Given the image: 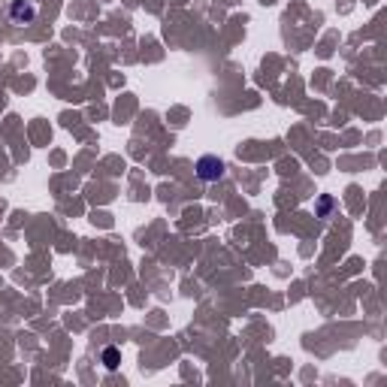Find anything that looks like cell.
Segmentation results:
<instances>
[{
	"instance_id": "6da1fadb",
	"label": "cell",
	"mask_w": 387,
	"mask_h": 387,
	"mask_svg": "<svg viewBox=\"0 0 387 387\" xmlns=\"http://www.w3.org/2000/svg\"><path fill=\"white\" fill-rule=\"evenodd\" d=\"M197 176L203 181H218L224 179V161L215 155H203L200 161H197Z\"/></svg>"
},
{
	"instance_id": "7a4b0ae2",
	"label": "cell",
	"mask_w": 387,
	"mask_h": 387,
	"mask_svg": "<svg viewBox=\"0 0 387 387\" xmlns=\"http://www.w3.org/2000/svg\"><path fill=\"white\" fill-rule=\"evenodd\" d=\"M10 19H12V25H30L36 19V6L30 0H12Z\"/></svg>"
},
{
	"instance_id": "3957f363",
	"label": "cell",
	"mask_w": 387,
	"mask_h": 387,
	"mask_svg": "<svg viewBox=\"0 0 387 387\" xmlns=\"http://www.w3.org/2000/svg\"><path fill=\"white\" fill-rule=\"evenodd\" d=\"M118 363H121L118 348H106V351H103V366L106 369H118Z\"/></svg>"
},
{
	"instance_id": "277c9868",
	"label": "cell",
	"mask_w": 387,
	"mask_h": 387,
	"mask_svg": "<svg viewBox=\"0 0 387 387\" xmlns=\"http://www.w3.org/2000/svg\"><path fill=\"white\" fill-rule=\"evenodd\" d=\"M330 209H333V197H321V200H318V215L327 218Z\"/></svg>"
}]
</instances>
